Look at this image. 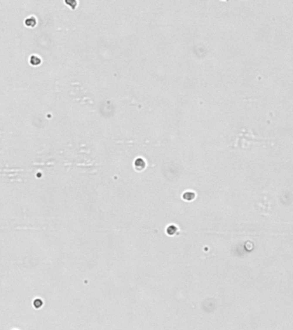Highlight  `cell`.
Masks as SVG:
<instances>
[{
	"mask_svg": "<svg viewBox=\"0 0 293 330\" xmlns=\"http://www.w3.org/2000/svg\"><path fill=\"white\" fill-rule=\"evenodd\" d=\"M30 63L33 65H39L40 63V59L36 56H32L30 58Z\"/></svg>",
	"mask_w": 293,
	"mask_h": 330,
	"instance_id": "6da1fadb",
	"label": "cell"
},
{
	"mask_svg": "<svg viewBox=\"0 0 293 330\" xmlns=\"http://www.w3.org/2000/svg\"><path fill=\"white\" fill-rule=\"evenodd\" d=\"M42 304H43V302L40 299H36L34 302V305H35V308H40V306H42Z\"/></svg>",
	"mask_w": 293,
	"mask_h": 330,
	"instance_id": "7a4b0ae2",
	"label": "cell"
}]
</instances>
